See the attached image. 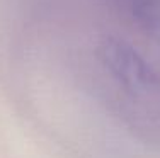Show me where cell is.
<instances>
[{"label": "cell", "mask_w": 160, "mask_h": 158, "mask_svg": "<svg viewBox=\"0 0 160 158\" xmlns=\"http://www.w3.org/2000/svg\"><path fill=\"white\" fill-rule=\"evenodd\" d=\"M97 60L116 92L131 107L160 116V73L131 44L106 37L99 44Z\"/></svg>", "instance_id": "1"}, {"label": "cell", "mask_w": 160, "mask_h": 158, "mask_svg": "<svg viewBox=\"0 0 160 158\" xmlns=\"http://www.w3.org/2000/svg\"><path fill=\"white\" fill-rule=\"evenodd\" d=\"M142 34L160 43V0H104Z\"/></svg>", "instance_id": "2"}]
</instances>
